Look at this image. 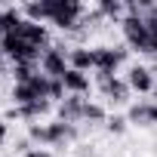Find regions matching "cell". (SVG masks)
I'll return each instance as SVG.
<instances>
[{
  "mask_svg": "<svg viewBox=\"0 0 157 157\" xmlns=\"http://www.w3.org/2000/svg\"><path fill=\"white\" fill-rule=\"evenodd\" d=\"M96 83H99V90L105 93V99L108 102H114V105H126L129 102V83L126 80H120V77H114V74H108V71H96Z\"/></svg>",
  "mask_w": 157,
  "mask_h": 157,
  "instance_id": "2",
  "label": "cell"
},
{
  "mask_svg": "<svg viewBox=\"0 0 157 157\" xmlns=\"http://www.w3.org/2000/svg\"><path fill=\"white\" fill-rule=\"evenodd\" d=\"M71 68V62H68V49H62V46H46L43 49V56H40V71L46 74V77H65V71Z\"/></svg>",
  "mask_w": 157,
  "mask_h": 157,
  "instance_id": "3",
  "label": "cell"
},
{
  "mask_svg": "<svg viewBox=\"0 0 157 157\" xmlns=\"http://www.w3.org/2000/svg\"><path fill=\"white\" fill-rule=\"evenodd\" d=\"M126 117H120V114H108V120H105V126H108V132H114V136H120L123 129H126Z\"/></svg>",
  "mask_w": 157,
  "mask_h": 157,
  "instance_id": "13",
  "label": "cell"
},
{
  "mask_svg": "<svg viewBox=\"0 0 157 157\" xmlns=\"http://www.w3.org/2000/svg\"><path fill=\"white\" fill-rule=\"evenodd\" d=\"M3 142H6V120L0 117V145H3Z\"/></svg>",
  "mask_w": 157,
  "mask_h": 157,
  "instance_id": "15",
  "label": "cell"
},
{
  "mask_svg": "<svg viewBox=\"0 0 157 157\" xmlns=\"http://www.w3.org/2000/svg\"><path fill=\"white\" fill-rule=\"evenodd\" d=\"M83 120H90V123H105L108 114H105V108H102L99 102H90V99H86V105H83Z\"/></svg>",
  "mask_w": 157,
  "mask_h": 157,
  "instance_id": "12",
  "label": "cell"
},
{
  "mask_svg": "<svg viewBox=\"0 0 157 157\" xmlns=\"http://www.w3.org/2000/svg\"><path fill=\"white\" fill-rule=\"evenodd\" d=\"M25 19H31V22H52V6H49V0H43V3H28L25 10Z\"/></svg>",
  "mask_w": 157,
  "mask_h": 157,
  "instance_id": "10",
  "label": "cell"
},
{
  "mask_svg": "<svg viewBox=\"0 0 157 157\" xmlns=\"http://www.w3.org/2000/svg\"><path fill=\"white\" fill-rule=\"evenodd\" d=\"M129 123H139V126H151V102H139V105H129V114H126Z\"/></svg>",
  "mask_w": 157,
  "mask_h": 157,
  "instance_id": "11",
  "label": "cell"
},
{
  "mask_svg": "<svg viewBox=\"0 0 157 157\" xmlns=\"http://www.w3.org/2000/svg\"><path fill=\"white\" fill-rule=\"evenodd\" d=\"M93 56H96V71L117 74V65L126 59V46H96Z\"/></svg>",
  "mask_w": 157,
  "mask_h": 157,
  "instance_id": "4",
  "label": "cell"
},
{
  "mask_svg": "<svg viewBox=\"0 0 157 157\" xmlns=\"http://www.w3.org/2000/svg\"><path fill=\"white\" fill-rule=\"evenodd\" d=\"M120 28H123V37H126V43H129L132 49L151 56V31H148L145 16H129V13H126L123 22H120Z\"/></svg>",
  "mask_w": 157,
  "mask_h": 157,
  "instance_id": "1",
  "label": "cell"
},
{
  "mask_svg": "<svg viewBox=\"0 0 157 157\" xmlns=\"http://www.w3.org/2000/svg\"><path fill=\"white\" fill-rule=\"evenodd\" d=\"M46 132H49V145H65L77 136V126L65 123V120H52V123H46Z\"/></svg>",
  "mask_w": 157,
  "mask_h": 157,
  "instance_id": "7",
  "label": "cell"
},
{
  "mask_svg": "<svg viewBox=\"0 0 157 157\" xmlns=\"http://www.w3.org/2000/svg\"><path fill=\"white\" fill-rule=\"evenodd\" d=\"M68 62H71V68L74 71H90V68H96V56H93V49H86V46H74V49H68Z\"/></svg>",
  "mask_w": 157,
  "mask_h": 157,
  "instance_id": "8",
  "label": "cell"
},
{
  "mask_svg": "<svg viewBox=\"0 0 157 157\" xmlns=\"http://www.w3.org/2000/svg\"><path fill=\"white\" fill-rule=\"evenodd\" d=\"M3 59H6V56L0 52V74H6V62H3Z\"/></svg>",
  "mask_w": 157,
  "mask_h": 157,
  "instance_id": "16",
  "label": "cell"
},
{
  "mask_svg": "<svg viewBox=\"0 0 157 157\" xmlns=\"http://www.w3.org/2000/svg\"><path fill=\"white\" fill-rule=\"evenodd\" d=\"M126 83H129V90H136L142 96H151L154 93V74H151L148 65H132L126 71Z\"/></svg>",
  "mask_w": 157,
  "mask_h": 157,
  "instance_id": "5",
  "label": "cell"
},
{
  "mask_svg": "<svg viewBox=\"0 0 157 157\" xmlns=\"http://www.w3.org/2000/svg\"><path fill=\"white\" fill-rule=\"evenodd\" d=\"M40 99V93L31 86V83H16L13 86V105L16 108H25V105H31V102H37Z\"/></svg>",
  "mask_w": 157,
  "mask_h": 157,
  "instance_id": "9",
  "label": "cell"
},
{
  "mask_svg": "<svg viewBox=\"0 0 157 157\" xmlns=\"http://www.w3.org/2000/svg\"><path fill=\"white\" fill-rule=\"evenodd\" d=\"M25 157H52V154H49L46 148H31V151H28Z\"/></svg>",
  "mask_w": 157,
  "mask_h": 157,
  "instance_id": "14",
  "label": "cell"
},
{
  "mask_svg": "<svg viewBox=\"0 0 157 157\" xmlns=\"http://www.w3.org/2000/svg\"><path fill=\"white\" fill-rule=\"evenodd\" d=\"M62 83H65L68 96H86V93H90V74L68 68V71H65V77H62Z\"/></svg>",
  "mask_w": 157,
  "mask_h": 157,
  "instance_id": "6",
  "label": "cell"
}]
</instances>
